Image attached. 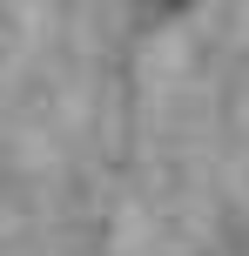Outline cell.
Wrapping results in <instances>:
<instances>
[{
    "instance_id": "obj_1",
    "label": "cell",
    "mask_w": 249,
    "mask_h": 256,
    "mask_svg": "<svg viewBox=\"0 0 249 256\" xmlns=\"http://www.w3.org/2000/svg\"><path fill=\"white\" fill-rule=\"evenodd\" d=\"M162 7H189V0H162Z\"/></svg>"
}]
</instances>
